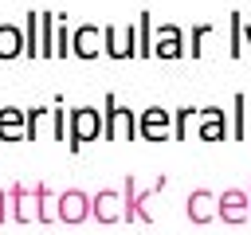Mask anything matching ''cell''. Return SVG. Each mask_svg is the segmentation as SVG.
I'll return each instance as SVG.
<instances>
[{
  "mask_svg": "<svg viewBox=\"0 0 251 235\" xmlns=\"http://www.w3.org/2000/svg\"><path fill=\"white\" fill-rule=\"evenodd\" d=\"M98 133V114L94 110H75V145L90 141Z\"/></svg>",
  "mask_w": 251,
  "mask_h": 235,
  "instance_id": "cell-1",
  "label": "cell"
},
{
  "mask_svg": "<svg viewBox=\"0 0 251 235\" xmlns=\"http://www.w3.org/2000/svg\"><path fill=\"white\" fill-rule=\"evenodd\" d=\"M118 133H129V114L118 110L114 98H110V137H118Z\"/></svg>",
  "mask_w": 251,
  "mask_h": 235,
  "instance_id": "cell-2",
  "label": "cell"
},
{
  "mask_svg": "<svg viewBox=\"0 0 251 235\" xmlns=\"http://www.w3.org/2000/svg\"><path fill=\"white\" fill-rule=\"evenodd\" d=\"M75 43H78V47H75V51H78V55H94V51H98V47H94V31H90V27H82V31H78V39H75Z\"/></svg>",
  "mask_w": 251,
  "mask_h": 235,
  "instance_id": "cell-3",
  "label": "cell"
},
{
  "mask_svg": "<svg viewBox=\"0 0 251 235\" xmlns=\"http://www.w3.org/2000/svg\"><path fill=\"white\" fill-rule=\"evenodd\" d=\"M16 121H20V114H16V110H4V114H0V133H4V137H16Z\"/></svg>",
  "mask_w": 251,
  "mask_h": 235,
  "instance_id": "cell-4",
  "label": "cell"
},
{
  "mask_svg": "<svg viewBox=\"0 0 251 235\" xmlns=\"http://www.w3.org/2000/svg\"><path fill=\"white\" fill-rule=\"evenodd\" d=\"M16 43H20L16 31L12 27H0V55H16Z\"/></svg>",
  "mask_w": 251,
  "mask_h": 235,
  "instance_id": "cell-5",
  "label": "cell"
}]
</instances>
